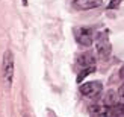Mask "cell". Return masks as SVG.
Wrapping results in <instances>:
<instances>
[{
  "label": "cell",
  "mask_w": 124,
  "mask_h": 117,
  "mask_svg": "<svg viewBox=\"0 0 124 117\" xmlns=\"http://www.w3.org/2000/svg\"><path fill=\"white\" fill-rule=\"evenodd\" d=\"M94 72H95V67H88V69H83V70L77 75V79H76V81H77V82H82L83 79L89 75V73H94Z\"/></svg>",
  "instance_id": "cell-9"
},
{
  "label": "cell",
  "mask_w": 124,
  "mask_h": 117,
  "mask_svg": "<svg viewBox=\"0 0 124 117\" xmlns=\"http://www.w3.org/2000/svg\"><path fill=\"white\" fill-rule=\"evenodd\" d=\"M121 3H123V0H110L108 5V9H116Z\"/></svg>",
  "instance_id": "cell-10"
},
{
  "label": "cell",
  "mask_w": 124,
  "mask_h": 117,
  "mask_svg": "<svg viewBox=\"0 0 124 117\" xmlns=\"http://www.w3.org/2000/svg\"><path fill=\"white\" fill-rule=\"evenodd\" d=\"M104 117H124V103H115V105L106 107Z\"/></svg>",
  "instance_id": "cell-7"
},
{
  "label": "cell",
  "mask_w": 124,
  "mask_h": 117,
  "mask_svg": "<svg viewBox=\"0 0 124 117\" xmlns=\"http://www.w3.org/2000/svg\"><path fill=\"white\" fill-rule=\"evenodd\" d=\"M21 2H23V5H24V6H27V3H29L27 0H21Z\"/></svg>",
  "instance_id": "cell-13"
},
{
  "label": "cell",
  "mask_w": 124,
  "mask_h": 117,
  "mask_svg": "<svg viewBox=\"0 0 124 117\" xmlns=\"http://www.w3.org/2000/svg\"><path fill=\"white\" fill-rule=\"evenodd\" d=\"M76 64L80 69H88V67H95V58L89 52H83L76 58Z\"/></svg>",
  "instance_id": "cell-6"
},
{
  "label": "cell",
  "mask_w": 124,
  "mask_h": 117,
  "mask_svg": "<svg viewBox=\"0 0 124 117\" xmlns=\"http://www.w3.org/2000/svg\"><path fill=\"white\" fill-rule=\"evenodd\" d=\"M103 0H71V5L77 11H88L101 6Z\"/></svg>",
  "instance_id": "cell-5"
},
{
  "label": "cell",
  "mask_w": 124,
  "mask_h": 117,
  "mask_svg": "<svg viewBox=\"0 0 124 117\" xmlns=\"http://www.w3.org/2000/svg\"><path fill=\"white\" fill-rule=\"evenodd\" d=\"M116 99H118V97H116V94L114 93V91H110V93L104 97V100L101 102V103H104V105L106 107H110V105H115V103H118L116 102Z\"/></svg>",
  "instance_id": "cell-8"
},
{
  "label": "cell",
  "mask_w": 124,
  "mask_h": 117,
  "mask_svg": "<svg viewBox=\"0 0 124 117\" xmlns=\"http://www.w3.org/2000/svg\"><path fill=\"white\" fill-rule=\"evenodd\" d=\"M74 36H76V41L83 47H89L94 43V30H92V27H88V26L77 27L74 30Z\"/></svg>",
  "instance_id": "cell-3"
},
{
  "label": "cell",
  "mask_w": 124,
  "mask_h": 117,
  "mask_svg": "<svg viewBox=\"0 0 124 117\" xmlns=\"http://www.w3.org/2000/svg\"><path fill=\"white\" fill-rule=\"evenodd\" d=\"M94 44H95V52L97 56L101 59H108L110 56V52H112V46H110L109 41V32L106 29L98 32L97 36H94Z\"/></svg>",
  "instance_id": "cell-2"
},
{
  "label": "cell",
  "mask_w": 124,
  "mask_h": 117,
  "mask_svg": "<svg viewBox=\"0 0 124 117\" xmlns=\"http://www.w3.org/2000/svg\"><path fill=\"white\" fill-rule=\"evenodd\" d=\"M80 94H83L85 97H89V99H95L101 94L103 91V84L100 81H89L86 84L80 85Z\"/></svg>",
  "instance_id": "cell-4"
},
{
  "label": "cell",
  "mask_w": 124,
  "mask_h": 117,
  "mask_svg": "<svg viewBox=\"0 0 124 117\" xmlns=\"http://www.w3.org/2000/svg\"><path fill=\"white\" fill-rule=\"evenodd\" d=\"M120 78H121V79H124V65L120 69Z\"/></svg>",
  "instance_id": "cell-12"
},
{
  "label": "cell",
  "mask_w": 124,
  "mask_h": 117,
  "mask_svg": "<svg viewBox=\"0 0 124 117\" xmlns=\"http://www.w3.org/2000/svg\"><path fill=\"white\" fill-rule=\"evenodd\" d=\"M15 76V61H14V53L12 50H6L3 55V63H2V79L5 85L8 88H11L12 81Z\"/></svg>",
  "instance_id": "cell-1"
},
{
  "label": "cell",
  "mask_w": 124,
  "mask_h": 117,
  "mask_svg": "<svg viewBox=\"0 0 124 117\" xmlns=\"http://www.w3.org/2000/svg\"><path fill=\"white\" fill-rule=\"evenodd\" d=\"M118 94H120V97H123V99H124V84H123L121 87H120V90H118Z\"/></svg>",
  "instance_id": "cell-11"
}]
</instances>
